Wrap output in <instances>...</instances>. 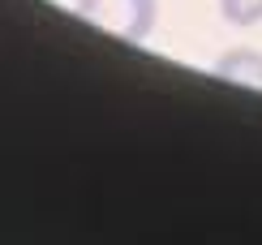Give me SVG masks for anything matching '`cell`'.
<instances>
[{
  "label": "cell",
  "mask_w": 262,
  "mask_h": 245,
  "mask_svg": "<svg viewBox=\"0 0 262 245\" xmlns=\"http://www.w3.org/2000/svg\"><path fill=\"white\" fill-rule=\"evenodd\" d=\"M215 5H220L228 26H241V30L262 26V0H215Z\"/></svg>",
  "instance_id": "3957f363"
},
{
  "label": "cell",
  "mask_w": 262,
  "mask_h": 245,
  "mask_svg": "<svg viewBox=\"0 0 262 245\" xmlns=\"http://www.w3.org/2000/svg\"><path fill=\"white\" fill-rule=\"evenodd\" d=\"M78 17L125 43H146L159 17V0H73Z\"/></svg>",
  "instance_id": "6da1fadb"
},
{
  "label": "cell",
  "mask_w": 262,
  "mask_h": 245,
  "mask_svg": "<svg viewBox=\"0 0 262 245\" xmlns=\"http://www.w3.org/2000/svg\"><path fill=\"white\" fill-rule=\"evenodd\" d=\"M215 77H224V82H232V86H254V91H262V52L258 48L224 52V56L215 60Z\"/></svg>",
  "instance_id": "7a4b0ae2"
}]
</instances>
